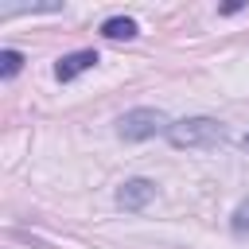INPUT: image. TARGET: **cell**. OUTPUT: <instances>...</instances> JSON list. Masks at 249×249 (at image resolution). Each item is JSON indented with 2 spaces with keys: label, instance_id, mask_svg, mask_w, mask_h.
Masks as SVG:
<instances>
[{
  "label": "cell",
  "instance_id": "3957f363",
  "mask_svg": "<svg viewBox=\"0 0 249 249\" xmlns=\"http://www.w3.org/2000/svg\"><path fill=\"white\" fill-rule=\"evenodd\" d=\"M93 66H97V51H74V54H62L54 62V78L58 82H74L78 74H86Z\"/></svg>",
  "mask_w": 249,
  "mask_h": 249
},
{
  "label": "cell",
  "instance_id": "277c9868",
  "mask_svg": "<svg viewBox=\"0 0 249 249\" xmlns=\"http://www.w3.org/2000/svg\"><path fill=\"white\" fill-rule=\"evenodd\" d=\"M152 198H156V183H152V179H128V183L117 191V202H121L124 210H144Z\"/></svg>",
  "mask_w": 249,
  "mask_h": 249
},
{
  "label": "cell",
  "instance_id": "52a82bcc",
  "mask_svg": "<svg viewBox=\"0 0 249 249\" xmlns=\"http://www.w3.org/2000/svg\"><path fill=\"white\" fill-rule=\"evenodd\" d=\"M233 230H237V233H245V230H249V202H241V206H237V214H233Z\"/></svg>",
  "mask_w": 249,
  "mask_h": 249
},
{
  "label": "cell",
  "instance_id": "8992f818",
  "mask_svg": "<svg viewBox=\"0 0 249 249\" xmlns=\"http://www.w3.org/2000/svg\"><path fill=\"white\" fill-rule=\"evenodd\" d=\"M19 66H23V54H19V51H0V74H4V78L19 74Z\"/></svg>",
  "mask_w": 249,
  "mask_h": 249
},
{
  "label": "cell",
  "instance_id": "7a4b0ae2",
  "mask_svg": "<svg viewBox=\"0 0 249 249\" xmlns=\"http://www.w3.org/2000/svg\"><path fill=\"white\" fill-rule=\"evenodd\" d=\"M171 121L160 113V109H128L121 121H117V136L121 140H148L156 132H167Z\"/></svg>",
  "mask_w": 249,
  "mask_h": 249
},
{
  "label": "cell",
  "instance_id": "5b68a950",
  "mask_svg": "<svg viewBox=\"0 0 249 249\" xmlns=\"http://www.w3.org/2000/svg\"><path fill=\"white\" fill-rule=\"evenodd\" d=\"M140 27H136V19H128V16H113V19H105L101 23V35L105 39H132Z\"/></svg>",
  "mask_w": 249,
  "mask_h": 249
},
{
  "label": "cell",
  "instance_id": "ba28073f",
  "mask_svg": "<svg viewBox=\"0 0 249 249\" xmlns=\"http://www.w3.org/2000/svg\"><path fill=\"white\" fill-rule=\"evenodd\" d=\"M245 148H249V136H245Z\"/></svg>",
  "mask_w": 249,
  "mask_h": 249
},
{
  "label": "cell",
  "instance_id": "6da1fadb",
  "mask_svg": "<svg viewBox=\"0 0 249 249\" xmlns=\"http://www.w3.org/2000/svg\"><path fill=\"white\" fill-rule=\"evenodd\" d=\"M167 140L175 148H214L226 140V128L214 117H187V121H175L167 128Z\"/></svg>",
  "mask_w": 249,
  "mask_h": 249
}]
</instances>
